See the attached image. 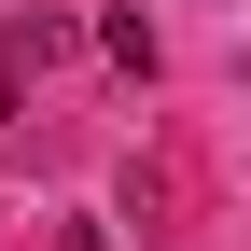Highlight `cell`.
I'll list each match as a JSON object with an SVG mask.
<instances>
[{
	"label": "cell",
	"mask_w": 251,
	"mask_h": 251,
	"mask_svg": "<svg viewBox=\"0 0 251 251\" xmlns=\"http://www.w3.org/2000/svg\"><path fill=\"white\" fill-rule=\"evenodd\" d=\"M56 56H70V14H14V28H0V70H14V84L56 70Z\"/></svg>",
	"instance_id": "cell-1"
}]
</instances>
